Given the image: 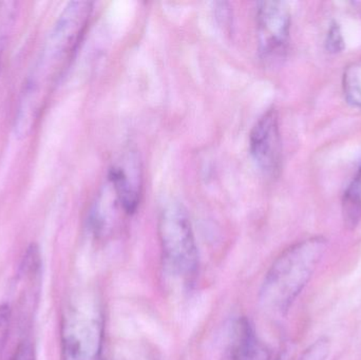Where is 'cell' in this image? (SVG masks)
<instances>
[{"label":"cell","instance_id":"1","mask_svg":"<svg viewBox=\"0 0 361 360\" xmlns=\"http://www.w3.org/2000/svg\"><path fill=\"white\" fill-rule=\"evenodd\" d=\"M93 4L72 1L53 25L19 99L15 131L27 135L46 105L49 95L71 63L92 14Z\"/></svg>","mask_w":361,"mask_h":360},{"label":"cell","instance_id":"2","mask_svg":"<svg viewBox=\"0 0 361 360\" xmlns=\"http://www.w3.org/2000/svg\"><path fill=\"white\" fill-rule=\"evenodd\" d=\"M324 237H311L286 249L265 275L259 299L271 313L283 314L313 277L326 251Z\"/></svg>","mask_w":361,"mask_h":360},{"label":"cell","instance_id":"3","mask_svg":"<svg viewBox=\"0 0 361 360\" xmlns=\"http://www.w3.org/2000/svg\"><path fill=\"white\" fill-rule=\"evenodd\" d=\"M159 239L167 270L183 280H190L199 268V251L186 209L169 203L159 217Z\"/></svg>","mask_w":361,"mask_h":360},{"label":"cell","instance_id":"4","mask_svg":"<svg viewBox=\"0 0 361 360\" xmlns=\"http://www.w3.org/2000/svg\"><path fill=\"white\" fill-rule=\"evenodd\" d=\"M103 337V315L94 300L70 306L63 323L66 360H99Z\"/></svg>","mask_w":361,"mask_h":360},{"label":"cell","instance_id":"5","mask_svg":"<svg viewBox=\"0 0 361 360\" xmlns=\"http://www.w3.org/2000/svg\"><path fill=\"white\" fill-rule=\"evenodd\" d=\"M257 40L259 55L267 65L286 58L290 44V12L282 1H262L257 6Z\"/></svg>","mask_w":361,"mask_h":360},{"label":"cell","instance_id":"6","mask_svg":"<svg viewBox=\"0 0 361 360\" xmlns=\"http://www.w3.org/2000/svg\"><path fill=\"white\" fill-rule=\"evenodd\" d=\"M108 185L126 216L137 213L143 194L141 159L133 148L125 149L110 166Z\"/></svg>","mask_w":361,"mask_h":360},{"label":"cell","instance_id":"7","mask_svg":"<svg viewBox=\"0 0 361 360\" xmlns=\"http://www.w3.org/2000/svg\"><path fill=\"white\" fill-rule=\"evenodd\" d=\"M250 151L264 175L276 177L282 165V141L279 116L269 109L257 120L250 135Z\"/></svg>","mask_w":361,"mask_h":360},{"label":"cell","instance_id":"8","mask_svg":"<svg viewBox=\"0 0 361 360\" xmlns=\"http://www.w3.org/2000/svg\"><path fill=\"white\" fill-rule=\"evenodd\" d=\"M233 334L231 359L271 360L269 349L261 342L247 319L238 321Z\"/></svg>","mask_w":361,"mask_h":360},{"label":"cell","instance_id":"9","mask_svg":"<svg viewBox=\"0 0 361 360\" xmlns=\"http://www.w3.org/2000/svg\"><path fill=\"white\" fill-rule=\"evenodd\" d=\"M343 92L348 103L361 108V80L355 68H349L343 77Z\"/></svg>","mask_w":361,"mask_h":360},{"label":"cell","instance_id":"10","mask_svg":"<svg viewBox=\"0 0 361 360\" xmlns=\"http://www.w3.org/2000/svg\"><path fill=\"white\" fill-rule=\"evenodd\" d=\"M330 355V340L326 337L319 338L309 347L301 355L299 360H328Z\"/></svg>","mask_w":361,"mask_h":360},{"label":"cell","instance_id":"11","mask_svg":"<svg viewBox=\"0 0 361 360\" xmlns=\"http://www.w3.org/2000/svg\"><path fill=\"white\" fill-rule=\"evenodd\" d=\"M345 38H343L341 27L337 23H333L329 29L326 35V48L328 52L336 54L341 53L345 49Z\"/></svg>","mask_w":361,"mask_h":360},{"label":"cell","instance_id":"12","mask_svg":"<svg viewBox=\"0 0 361 360\" xmlns=\"http://www.w3.org/2000/svg\"><path fill=\"white\" fill-rule=\"evenodd\" d=\"M12 360H36L33 347L29 342H23L19 345L13 355Z\"/></svg>","mask_w":361,"mask_h":360},{"label":"cell","instance_id":"13","mask_svg":"<svg viewBox=\"0 0 361 360\" xmlns=\"http://www.w3.org/2000/svg\"><path fill=\"white\" fill-rule=\"evenodd\" d=\"M2 50H4V39H2V37H0V63H1Z\"/></svg>","mask_w":361,"mask_h":360},{"label":"cell","instance_id":"14","mask_svg":"<svg viewBox=\"0 0 361 360\" xmlns=\"http://www.w3.org/2000/svg\"><path fill=\"white\" fill-rule=\"evenodd\" d=\"M361 169V168H360Z\"/></svg>","mask_w":361,"mask_h":360}]
</instances>
